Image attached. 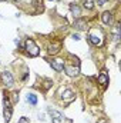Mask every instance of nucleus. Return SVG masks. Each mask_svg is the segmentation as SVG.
I'll return each mask as SVG.
<instances>
[{
  "label": "nucleus",
  "mask_w": 121,
  "mask_h": 123,
  "mask_svg": "<svg viewBox=\"0 0 121 123\" xmlns=\"http://www.w3.org/2000/svg\"><path fill=\"white\" fill-rule=\"evenodd\" d=\"M59 50H60V43H54V44H50L49 46V53H51V55L57 53Z\"/></svg>",
  "instance_id": "nucleus-13"
},
{
  "label": "nucleus",
  "mask_w": 121,
  "mask_h": 123,
  "mask_svg": "<svg viewBox=\"0 0 121 123\" xmlns=\"http://www.w3.org/2000/svg\"><path fill=\"white\" fill-rule=\"evenodd\" d=\"M24 49H26V52L30 55V56H38V47H37V44L34 43V40H31V39H27L26 40V44H24Z\"/></svg>",
  "instance_id": "nucleus-2"
},
{
  "label": "nucleus",
  "mask_w": 121,
  "mask_h": 123,
  "mask_svg": "<svg viewBox=\"0 0 121 123\" xmlns=\"http://www.w3.org/2000/svg\"><path fill=\"white\" fill-rule=\"evenodd\" d=\"M101 20H103V23L104 25H111V22H113V14L110 13V12H104L103 14H101Z\"/></svg>",
  "instance_id": "nucleus-10"
},
{
  "label": "nucleus",
  "mask_w": 121,
  "mask_h": 123,
  "mask_svg": "<svg viewBox=\"0 0 121 123\" xmlns=\"http://www.w3.org/2000/svg\"><path fill=\"white\" fill-rule=\"evenodd\" d=\"M97 123H107V120H98Z\"/></svg>",
  "instance_id": "nucleus-22"
},
{
  "label": "nucleus",
  "mask_w": 121,
  "mask_h": 123,
  "mask_svg": "<svg viewBox=\"0 0 121 123\" xmlns=\"http://www.w3.org/2000/svg\"><path fill=\"white\" fill-rule=\"evenodd\" d=\"M84 7H86V9H88V10H91V9L94 7L93 0H86V1H84Z\"/></svg>",
  "instance_id": "nucleus-15"
},
{
  "label": "nucleus",
  "mask_w": 121,
  "mask_h": 123,
  "mask_svg": "<svg viewBox=\"0 0 121 123\" xmlns=\"http://www.w3.org/2000/svg\"><path fill=\"white\" fill-rule=\"evenodd\" d=\"M19 123H30V119L23 116V117H20V119H19Z\"/></svg>",
  "instance_id": "nucleus-19"
},
{
  "label": "nucleus",
  "mask_w": 121,
  "mask_h": 123,
  "mask_svg": "<svg viewBox=\"0 0 121 123\" xmlns=\"http://www.w3.org/2000/svg\"><path fill=\"white\" fill-rule=\"evenodd\" d=\"M1 82H3V85H4V86L11 87V86H13V83H14L11 73H9V72H3V73H1Z\"/></svg>",
  "instance_id": "nucleus-4"
},
{
  "label": "nucleus",
  "mask_w": 121,
  "mask_h": 123,
  "mask_svg": "<svg viewBox=\"0 0 121 123\" xmlns=\"http://www.w3.org/2000/svg\"><path fill=\"white\" fill-rule=\"evenodd\" d=\"M11 113H13V110H11L9 102L4 99V120H6V123L10 122V119H11Z\"/></svg>",
  "instance_id": "nucleus-6"
},
{
  "label": "nucleus",
  "mask_w": 121,
  "mask_h": 123,
  "mask_svg": "<svg viewBox=\"0 0 121 123\" xmlns=\"http://www.w3.org/2000/svg\"><path fill=\"white\" fill-rule=\"evenodd\" d=\"M51 85H53L51 80H46V82H44V90H49V89L51 87Z\"/></svg>",
  "instance_id": "nucleus-18"
},
{
  "label": "nucleus",
  "mask_w": 121,
  "mask_h": 123,
  "mask_svg": "<svg viewBox=\"0 0 121 123\" xmlns=\"http://www.w3.org/2000/svg\"><path fill=\"white\" fill-rule=\"evenodd\" d=\"M88 40L95 46H101L104 42V33L100 29H91L88 31Z\"/></svg>",
  "instance_id": "nucleus-1"
},
{
  "label": "nucleus",
  "mask_w": 121,
  "mask_h": 123,
  "mask_svg": "<svg viewBox=\"0 0 121 123\" xmlns=\"http://www.w3.org/2000/svg\"><path fill=\"white\" fill-rule=\"evenodd\" d=\"M73 39H74V40H80V36H78V34H74Z\"/></svg>",
  "instance_id": "nucleus-21"
},
{
  "label": "nucleus",
  "mask_w": 121,
  "mask_h": 123,
  "mask_svg": "<svg viewBox=\"0 0 121 123\" xmlns=\"http://www.w3.org/2000/svg\"><path fill=\"white\" fill-rule=\"evenodd\" d=\"M26 99H27V102H29L30 105H33V106H36V105H37V96H36V94H33V93H29Z\"/></svg>",
  "instance_id": "nucleus-14"
},
{
  "label": "nucleus",
  "mask_w": 121,
  "mask_h": 123,
  "mask_svg": "<svg viewBox=\"0 0 121 123\" xmlns=\"http://www.w3.org/2000/svg\"><path fill=\"white\" fill-rule=\"evenodd\" d=\"M114 40L118 42L120 40V26H116V31H114Z\"/></svg>",
  "instance_id": "nucleus-16"
},
{
  "label": "nucleus",
  "mask_w": 121,
  "mask_h": 123,
  "mask_svg": "<svg viewBox=\"0 0 121 123\" xmlns=\"http://www.w3.org/2000/svg\"><path fill=\"white\" fill-rule=\"evenodd\" d=\"M0 1H4V0H0Z\"/></svg>",
  "instance_id": "nucleus-23"
},
{
  "label": "nucleus",
  "mask_w": 121,
  "mask_h": 123,
  "mask_svg": "<svg viewBox=\"0 0 121 123\" xmlns=\"http://www.w3.org/2000/svg\"><path fill=\"white\" fill-rule=\"evenodd\" d=\"M61 97H63V100H66V102H71L73 99H74V93L73 90H70V89H66L63 94H61Z\"/></svg>",
  "instance_id": "nucleus-12"
},
{
  "label": "nucleus",
  "mask_w": 121,
  "mask_h": 123,
  "mask_svg": "<svg viewBox=\"0 0 121 123\" xmlns=\"http://www.w3.org/2000/svg\"><path fill=\"white\" fill-rule=\"evenodd\" d=\"M11 102H13V103H17V102H19V93L17 92L11 93Z\"/></svg>",
  "instance_id": "nucleus-17"
},
{
  "label": "nucleus",
  "mask_w": 121,
  "mask_h": 123,
  "mask_svg": "<svg viewBox=\"0 0 121 123\" xmlns=\"http://www.w3.org/2000/svg\"><path fill=\"white\" fill-rule=\"evenodd\" d=\"M50 66L56 70V72H61L63 69H64V60H61V59H56V60H51L50 62Z\"/></svg>",
  "instance_id": "nucleus-5"
},
{
  "label": "nucleus",
  "mask_w": 121,
  "mask_h": 123,
  "mask_svg": "<svg viewBox=\"0 0 121 123\" xmlns=\"http://www.w3.org/2000/svg\"><path fill=\"white\" fill-rule=\"evenodd\" d=\"M108 0H95V4H98V6H103V4H105Z\"/></svg>",
  "instance_id": "nucleus-20"
},
{
  "label": "nucleus",
  "mask_w": 121,
  "mask_h": 123,
  "mask_svg": "<svg viewBox=\"0 0 121 123\" xmlns=\"http://www.w3.org/2000/svg\"><path fill=\"white\" fill-rule=\"evenodd\" d=\"M70 10H71L73 16H74L76 19H80V16H81V9H80V6H78L77 3H71V4H70Z\"/></svg>",
  "instance_id": "nucleus-7"
},
{
  "label": "nucleus",
  "mask_w": 121,
  "mask_h": 123,
  "mask_svg": "<svg viewBox=\"0 0 121 123\" xmlns=\"http://www.w3.org/2000/svg\"><path fill=\"white\" fill-rule=\"evenodd\" d=\"M63 70H66V73H67L68 76H77L78 72H80V69H78L77 66H64Z\"/></svg>",
  "instance_id": "nucleus-8"
},
{
  "label": "nucleus",
  "mask_w": 121,
  "mask_h": 123,
  "mask_svg": "<svg viewBox=\"0 0 121 123\" xmlns=\"http://www.w3.org/2000/svg\"><path fill=\"white\" fill-rule=\"evenodd\" d=\"M49 113H50V116H51L53 123H64V116H63V113L57 112V110H53V109H49Z\"/></svg>",
  "instance_id": "nucleus-3"
},
{
  "label": "nucleus",
  "mask_w": 121,
  "mask_h": 123,
  "mask_svg": "<svg viewBox=\"0 0 121 123\" xmlns=\"http://www.w3.org/2000/svg\"><path fill=\"white\" fill-rule=\"evenodd\" d=\"M74 27L80 31L86 30V29H87V23H86V20H83V19H77V20L74 22Z\"/></svg>",
  "instance_id": "nucleus-11"
},
{
  "label": "nucleus",
  "mask_w": 121,
  "mask_h": 123,
  "mask_svg": "<svg viewBox=\"0 0 121 123\" xmlns=\"http://www.w3.org/2000/svg\"><path fill=\"white\" fill-rule=\"evenodd\" d=\"M98 83H100L101 86H104V87L108 85V74H107L105 70L101 72V74H98Z\"/></svg>",
  "instance_id": "nucleus-9"
}]
</instances>
